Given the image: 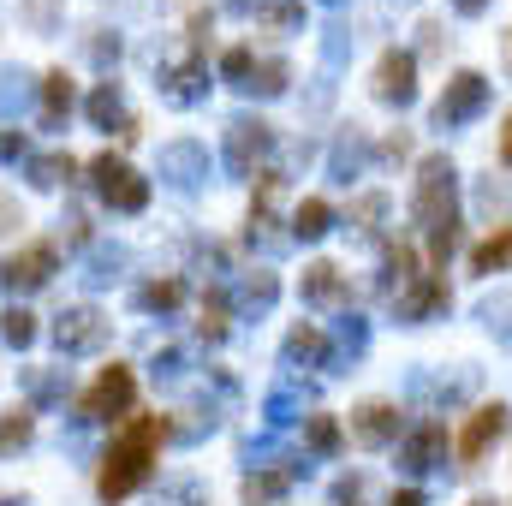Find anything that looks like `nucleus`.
<instances>
[{"mask_svg":"<svg viewBox=\"0 0 512 506\" xmlns=\"http://www.w3.org/2000/svg\"><path fill=\"white\" fill-rule=\"evenodd\" d=\"M167 435H173V423H167V417H131L126 429L114 435L108 459H102L96 495H102V501H126L131 489L149 477V459H155V447H161Z\"/></svg>","mask_w":512,"mask_h":506,"instance_id":"f257e3e1","label":"nucleus"},{"mask_svg":"<svg viewBox=\"0 0 512 506\" xmlns=\"http://www.w3.org/2000/svg\"><path fill=\"white\" fill-rule=\"evenodd\" d=\"M411 215H417V227H429V233L453 227V161H447V155H429V161L417 167Z\"/></svg>","mask_w":512,"mask_h":506,"instance_id":"f03ea898","label":"nucleus"},{"mask_svg":"<svg viewBox=\"0 0 512 506\" xmlns=\"http://www.w3.org/2000/svg\"><path fill=\"white\" fill-rule=\"evenodd\" d=\"M90 173H96V191H102V203H108V209H120V215H137V209L149 203V185L131 173L120 155H102Z\"/></svg>","mask_w":512,"mask_h":506,"instance_id":"7ed1b4c3","label":"nucleus"},{"mask_svg":"<svg viewBox=\"0 0 512 506\" xmlns=\"http://www.w3.org/2000/svg\"><path fill=\"white\" fill-rule=\"evenodd\" d=\"M483 102H489V78L483 72H459L453 84H447V96L435 102V126H465V120H477L483 114Z\"/></svg>","mask_w":512,"mask_h":506,"instance_id":"20e7f679","label":"nucleus"},{"mask_svg":"<svg viewBox=\"0 0 512 506\" xmlns=\"http://www.w3.org/2000/svg\"><path fill=\"white\" fill-rule=\"evenodd\" d=\"M131 399H137V376L114 364V370H102V376H96V387L84 393V417L114 423V417H126V411H131Z\"/></svg>","mask_w":512,"mask_h":506,"instance_id":"39448f33","label":"nucleus"},{"mask_svg":"<svg viewBox=\"0 0 512 506\" xmlns=\"http://www.w3.org/2000/svg\"><path fill=\"white\" fill-rule=\"evenodd\" d=\"M48 274H54V245H24V251H12L0 262L6 292H36V286H48Z\"/></svg>","mask_w":512,"mask_h":506,"instance_id":"423d86ee","label":"nucleus"},{"mask_svg":"<svg viewBox=\"0 0 512 506\" xmlns=\"http://www.w3.org/2000/svg\"><path fill=\"white\" fill-rule=\"evenodd\" d=\"M507 429H512V411H507V405H483V411L459 429V459H465V465H477V459H483V453L507 435Z\"/></svg>","mask_w":512,"mask_h":506,"instance_id":"0eeeda50","label":"nucleus"},{"mask_svg":"<svg viewBox=\"0 0 512 506\" xmlns=\"http://www.w3.org/2000/svg\"><path fill=\"white\" fill-rule=\"evenodd\" d=\"M411 96H417V60H411V54H399V48H387L382 60H376V102L405 108Z\"/></svg>","mask_w":512,"mask_h":506,"instance_id":"6e6552de","label":"nucleus"},{"mask_svg":"<svg viewBox=\"0 0 512 506\" xmlns=\"http://www.w3.org/2000/svg\"><path fill=\"white\" fill-rule=\"evenodd\" d=\"M268 143H274V131L262 126V120H233L227 126V167L233 173H256V161L268 155Z\"/></svg>","mask_w":512,"mask_h":506,"instance_id":"1a4fd4ad","label":"nucleus"},{"mask_svg":"<svg viewBox=\"0 0 512 506\" xmlns=\"http://www.w3.org/2000/svg\"><path fill=\"white\" fill-rule=\"evenodd\" d=\"M54 340H60V352H96V346L108 340V322H102V310L78 304V310H66V316H60Z\"/></svg>","mask_w":512,"mask_h":506,"instance_id":"9d476101","label":"nucleus"},{"mask_svg":"<svg viewBox=\"0 0 512 506\" xmlns=\"http://www.w3.org/2000/svg\"><path fill=\"white\" fill-rule=\"evenodd\" d=\"M352 441H364V447H387V441H399V411H393L387 399L358 405V411H352Z\"/></svg>","mask_w":512,"mask_h":506,"instance_id":"9b49d317","label":"nucleus"},{"mask_svg":"<svg viewBox=\"0 0 512 506\" xmlns=\"http://www.w3.org/2000/svg\"><path fill=\"white\" fill-rule=\"evenodd\" d=\"M429 310H447V280H435V274H417V280L399 292V316H405V322H423Z\"/></svg>","mask_w":512,"mask_h":506,"instance_id":"f8f14e48","label":"nucleus"},{"mask_svg":"<svg viewBox=\"0 0 512 506\" xmlns=\"http://www.w3.org/2000/svg\"><path fill=\"white\" fill-rule=\"evenodd\" d=\"M441 453H447V429H441V423H423V429L405 441V465H411V471H435Z\"/></svg>","mask_w":512,"mask_h":506,"instance_id":"ddd939ff","label":"nucleus"},{"mask_svg":"<svg viewBox=\"0 0 512 506\" xmlns=\"http://www.w3.org/2000/svg\"><path fill=\"white\" fill-rule=\"evenodd\" d=\"M340 292H346V286H340V268H334V262H310V268H304V298H310V304H340Z\"/></svg>","mask_w":512,"mask_h":506,"instance_id":"4468645a","label":"nucleus"},{"mask_svg":"<svg viewBox=\"0 0 512 506\" xmlns=\"http://www.w3.org/2000/svg\"><path fill=\"white\" fill-rule=\"evenodd\" d=\"M501 268H512V227H501L495 239L471 251V274H501Z\"/></svg>","mask_w":512,"mask_h":506,"instance_id":"2eb2a0df","label":"nucleus"},{"mask_svg":"<svg viewBox=\"0 0 512 506\" xmlns=\"http://www.w3.org/2000/svg\"><path fill=\"white\" fill-rule=\"evenodd\" d=\"M161 167L173 173V185H197V179H203V149H197V143H173V149L161 155Z\"/></svg>","mask_w":512,"mask_h":506,"instance_id":"dca6fc26","label":"nucleus"},{"mask_svg":"<svg viewBox=\"0 0 512 506\" xmlns=\"http://www.w3.org/2000/svg\"><path fill=\"white\" fill-rule=\"evenodd\" d=\"M203 96V60H185L179 72H167V102H179V108H191Z\"/></svg>","mask_w":512,"mask_h":506,"instance_id":"f3484780","label":"nucleus"},{"mask_svg":"<svg viewBox=\"0 0 512 506\" xmlns=\"http://www.w3.org/2000/svg\"><path fill=\"white\" fill-rule=\"evenodd\" d=\"M328 221H334V209H328L322 197H304V203L292 209V233H298V239H322Z\"/></svg>","mask_w":512,"mask_h":506,"instance_id":"a211bd4d","label":"nucleus"},{"mask_svg":"<svg viewBox=\"0 0 512 506\" xmlns=\"http://www.w3.org/2000/svg\"><path fill=\"white\" fill-rule=\"evenodd\" d=\"M328 352V340H322V328H310V322H298L292 334H286V358L292 364H316Z\"/></svg>","mask_w":512,"mask_h":506,"instance_id":"6ab92c4d","label":"nucleus"},{"mask_svg":"<svg viewBox=\"0 0 512 506\" xmlns=\"http://www.w3.org/2000/svg\"><path fill=\"white\" fill-rule=\"evenodd\" d=\"M66 108H72V78H66V72H48V78H42V120L54 126Z\"/></svg>","mask_w":512,"mask_h":506,"instance_id":"aec40b11","label":"nucleus"},{"mask_svg":"<svg viewBox=\"0 0 512 506\" xmlns=\"http://www.w3.org/2000/svg\"><path fill=\"white\" fill-rule=\"evenodd\" d=\"M286 483H292V471H256V477H245V501L251 506H268L286 495Z\"/></svg>","mask_w":512,"mask_h":506,"instance_id":"412c9836","label":"nucleus"},{"mask_svg":"<svg viewBox=\"0 0 512 506\" xmlns=\"http://www.w3.org/2000/svg\"><path fill=\"white\" fill-rule=\"evenodd\" d=\"M90 120H96V126H114V120H120V126L131 131L126 102H120V90H114V84H96V96H90Z\"/></svg>","mask_w":512,"mask_h":506,"instance_id":"4be33fe9","label":"nucleus"},{"mask_svg":"<svg viewBox=\"0 0 512 506\" xmlns=\"http://www.w3.org/2000/svg\"><path fill=\"white\" fill-rule=\"evenodd\" d=\"M30 429H36V417H30V405H18V411H0V453H12V447H24V441H30Z\"/></svg>","mask_w":512,"mask_h":506,"instance_id":"5701e85b","label":"nucleus"},{"mask_svg":"<svg viewBox=\"0 0 512 506\" xmlns=\"http://www.w3.org/2000/svg\"><path fill=\"white\" fill-rule=\"evenodd\" d=\"M0 340L6 346H30L36 340V316L30 310H0Z\"/></svg>","mask_w":512,"mask_h":506,"instance_id":"b1692460","label":"nucleus"},{"mask_svg":"<svg viewBox=\"0 0 512 506\" xmlns=\"http://www.w3.org/2000/svg\"><path fill=\"white\" fill-rule=\"evenodd\" d=\"M286 78H292V72H286V60H262V66L251 72V84H245V90H262V96H280V90H286Z\"/></svg>","mask_w":512,"mask_h":506,"instance_id":"393cba45","label":"nucleus"},{"mask_svg":"<svg viewBox=\"0 0 512 506\" xmlns=\"http://www.w3.org/2000/svg\"><path fill=\"white\" fill-rule=\"evenodd\" d=\"M30 173H36V185H60V179L78 173V161L72 155H42V161H30Z\"/></svg>","mask_w":512,"mask_h":506,"instance_id":"a878e982","label":"nucleus"},{"mask_svg":"<svg viewBox=\"0 0 512 506\" xmlns=\"http://www.w3.org/2000/svg\"><path fill=\"white\" fill-rule=\"evenodd\" d=\"M179 298H185L179 280H149V286H143V310H173Z\"/></svg>","mask_w":512,"mask_h":506,"instance_id":"bb28decb","label":"nucleus"},{"mask_svg":"<svg viewBox=\"0 0 512 506\" xmlns=\"http://www.w3.org/2000/svg\"><path fill=\"white\" fill-rule=\"evenodd\" d=\"M197 328H203V340H221V334H227V298H221V292L203 298V322H197Z\"/></svg>","mask_w":512,"mask_h":506,"instance_id":"cd10ccee","label":"nucleus"},{"mask_svg":"<svg viewBox=\"0 0 512 506\" xmlns=\"http://www.w3.org/2000/svg\"><path fill=\"white\" fill-rule=\"evenodd\" d=\"M304 435H310V447H316V453H340V423H334V417H310V423H304Z\"/></svg>","mask_w":512,"mask_h":506,"instance_id":"c85d7f7f","label":"nucleus"},{"mask_svg":"<svg viewBox=\"0 0 512 506\" xmlns=\"http://www.w3.org/2000/svg\"><path fill=\"white\" fill-rule=\"evenodd\" d=\"M382 209H387V197H358V209H352V221H358V233H376V221H382Z\"/></svg>","mask_w":512,"mask_h":506,"instance_id":"c756f323","label":"nucleus"},{"mask_svg":"<svg viewBox=\"0 0 512 506\" xmlns=\"http://www.w3.org/2000/svg\"><path fill=\"white\" fill-rule=\"evenodd\" d=\"M304 24V6H268L262 12V30H298Z\"/></svg>","mask_w":512,"mask_h":506,"instance_id":"7c9ffc66","label":"nucleus"},{"mask_svg":"<svg viewBox=\"0 0 512 506\" xmlns=\"http://www.w3.org/2000/svg\"><path fill=\"white\" fill-rule=\"evenodd\" d=\"M221 72H227V78H239V84H251V72H256L251 48H227V60H221Z\"/></svg>","mask_w":512,"mask_h":506,"instance_id":"2f4dec72","label":"nucleus"},{"mask_svg":"<svg viewBox=\"0 0 512 506\" xmlns=\"http://www.w3.org/2000/svg\"><path fill=\"white\" fill-rule=\"evenodd\" d=\"M90 54H96L102 66H108V60H120V36H114V30H96V42H90Z\"/></svg>","mask_w":512,"mask_h":506,"instance_id":"473e14b6","label":"nucleus"},{"mask_svg":"<svg viewBox=\"0 0 512 506\" xmlns=\"http://www.w3.org/2000/svg\"><path fill=\"white\" fill-rule=\"evenodd\" d=\"M245 298H251V304H268V298H274V274H262V268H256V280L245 286Z\"/></svg>","mask_w":512,"mask_h":506,"instance_id":"72a5a7b5","label":"nucleus"},{"mask_svg":"<svg viewBox=\"0 0 512 506\" xmlns=\"http://www.w3.org/2000/svg\"><path fill=\"white\" fill-rule=\"evenodd\" d=\"M30 393H36V399H60V376L36 370V376H30Z\"/></svg>","mask_w":512,"mask_h":506,"instance_id":"f704fd0d","label":"nucleus"},{"mask_svg":"<svg viewBox=\"0 0 512 506\" xmlns=\"http://www.w3.org/2000/svg\"><path fill=\"white\" fill-rule=\"evenodd\" d=\"M30 143H24V131H0V161H18Z\"/></svg>","mask_w":512,"mask_h":506,"instance_id":"c9c22d12","label":"nucleus"},{"mask_svg":"<svg viewBox=\"0 0 512 506\" xmlns=\"http://www.w3.org/2000/svg\"><path fill=\"white\" fill-rule=\"evenodd\" d=\"M18 227H24V209L12 197H0V233H18Z\"/></svg>","mask_w":512,"mask_h":506,"instance_id":"e433bc0d","label":"nucleus"},{"mask_svg":"<svg viewBox=\"0 0 512 506\" xmlns=\"http://www.w3.org/2000/svg\"><path fill=\"white\" fill-rule=\"evenodd\" d=\"M387 506H423V495H417V489H399V495H393Z\"/></svg>","mask_w":512,"mask_h":506,"instance_id":"4c0bfd02","label":"nucleus"},{"mask_svg":"<svg viewBox=\"0 0 512 506\" xmlns=\"http://www.w3.org/2000/svg\"><path fill=\"white\" fill-rule=\"evenodd\" d=\"M483 6H489V0H453V12H465V18H477Z\"/></svg>","mask_w":512,"mask_h":506,"instance_id":"58836bf2","label":"nucleus"},{"mask_svg":"<svg viewBox=\"0 0 512 506\" xmlns=\"http://www.w3.org/2000/svg\"><path fill=\"white\" fill-rule=\"evenodd\" d=\"M501 161L512 167V114H507V131H501Z\"/></svg>","mask_w":512,"mask_h":506,"instance_id":"ea45409f","label":"nucleus"},{"mask_svg":"<svg viewBox=\"0 0 512 506\" xmlns=\"http://www.w3.org/2000/svg\"><path fill=\"white\" fill-rule=\"evenodd\" d=\"M501 66H507V78H512V30L501 36Z\"/></svg>","mask_w":512,"mask_h":506,"instance_id":"a19ab883","label":"nucleus"},{"mask_svg":"<svg viewBox=\"0 0 512 506\" xmlns=\"http://www.w3.org/2000/svg\"><path fill=\"white\" fill-rule=\"evenodd\" d=\"M227 6H239V12H245V6H251V0H227Z\"/></svg>","mask_w":512,"mask_h":506,"instance_id":"79ce46f5","label":"nucleus"},{"mask_svg":"<svg viewBox=\"0 0 512 506\" xmlns=\"http://www.w3.org/2000/svg\"><path fill=\"white\" fill-rule=\"evenodd\" d=\"M477 506H495V501H477Z\"/></svg>","mask_w":512,"mask_h":506,"instance_id":"37998d69","label":"nucleus"},{"mask_svg":"<svg viewBox=\"0 0 512 506\" xmlns=\"http://www.w3.org/2000/svg\"><path fill=\"white\" fill-rule=\"evenodd\" d=\"M328 6H334V0H328Z\"/></svg>","mask_w":512,"mask_h":506,"instance_id":"c03bdc74","label":"nucleus"}]
</instances>
